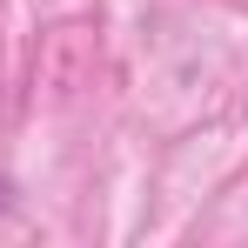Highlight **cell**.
Returning <instances> with one entry per match:
<instances>
[{
	"label": "cell",
	"mask_w": 248,
	"mask_h": 248,
	"mask_svg": "<svg viewBox=\"0 0 248 248\" xmlns=\"http://www.w3.org/2000/svg\"><path fill=\"white\" fill-rule=\"evenodd\" d=\"M7 195H14V188H7V181H0V208H7Z\"/></svg>",
	"instance_id": "obj_1"
}]
</instances>
